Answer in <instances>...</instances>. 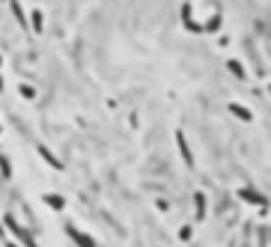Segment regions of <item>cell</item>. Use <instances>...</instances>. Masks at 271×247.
I'll return each instance as SVG.
<instances>
[{"mask_svg": "<svg viewBox=\"0 0 271 247\" xmlns=\"http://www.w3.org/2000/svg\"><path fill=\"white\" fill-rule=\"evenodd\" d=\"M39 155H42V158H45V161H48L51 167H57V170H63V164H60V161H57V158H54V155H51V152L45 149V146H39Z\"/></svg>", "mask_w": 271, "mask_h": 247, "instance_id": "obj_6", "label": "cell"}, {"mask_svg": "<svg viewBox=\"0 0 271 247\" xmlns=\"http://www.w3.org/2000/svg\"><path fill=\"white\" fill-rule=\"evenodd\" d=\"M176 146H179L182 158H185L188 164H194V158H191V149H188V143H185V134H182V131H176Z\"/></svg>", "mask_w": 271, "mask_h": 247, "instance_id": "obj_3", "label": "cell"}, {"mask_svg": "<svg viewBox=\"0 0 271 247\" xmlns=\"http://www.w3.org/2000/svg\"><path fill=\"white\" fill-rule=\"evenodd\" d=\"M230 113H233V116H239L242 122H254V113H251L245 104H230Z\"/></svg>", "mask_w": 271, "mask_h": 247, "instance_id": "obj_1", "label": "cell"}, {"mask_svg": "<svg viewBox=\"0 0 271 247\" xmlns=\"http://www.w3.org/2000/svg\"><path fill=\"white\" fill-rule=\"evenodd\" d=\"M69 236L75 239V245H78V247H95V242H92L90 236H84V233H78L75 227H69Z\"/></svg>", "mask_w": 271, "mask_h": 247, "instance_id": "obj_2", "label": "cell"}, {"mask_svg": "<svg viewBox=\"0 0 271 247\" xmlns=\"http://www.w3.org/2000/svg\"><path fill=\"white\" fill-rule=\"evenodd\" d=\"M191 236H194L191 227H182V230H179V239H182V242H191Z\"/></svg>", "mask_w": 271, "mask_h": 247, "instance_id": "obj_10", "label": "cell"}, {"mask_svg": "<svg viewBox=\"0 0 271 247\" xmlns=\"http://www.w3.org/2000/svg\"><path fill=\"white\" fill-rule=\"evenodd\" d=\"M30 24H33V30H36V33H42L45 21H42V12H39V9H33V15H30Z\"/></svg>", "mask_w": 271, "mask_h": 247, "instance_id": "obj_5", "label": "cell"}, {"mask_svg": "<svg viewBox=\"0 0 271 247\" xmlns=\"http://www.w3.org/2000/svg\"><path fill=\"white\" fill-rule=\"evenodd\" d=\"M227 66H230V72H233V75H236V78H242V81H245V66H242V63H239V60H230V63H227Z\"/></svg>", "mask_w": 271, "mask_h": 247, "instance_id": "obj_8", "label": "cell"}, {"mask_svg": "<svg viewBox=\"0 0 271 247\" xmlns=\"http://www.w3.org/2000/svg\"><path fill=\"white\" fill-rule=\"evenodd\" d=\"M239 197H242V200H248L251 206H263V203H266V197H263V194H254V191H248V188H242V191H239Z\"/></svg>", "mask_w": 271, "mask_h": 247, "instance_id": "obj_4", "label": "cell"}, {"mask_svg": "<svg viewBox=\"0 0 271 247\" xmlns=\"http://www.w3.org/2000/svg\"><path fill=\"white\" fill-rule=\"evenodd\" d=\"M45 203H48L51 209H57V212L63 209V197H57V194H48V197H45Z\"/></svg>", "mask_w": 271, "mask_h": 247, "instance_id": "obj_9", "label": "cell"}, {"mask_svg": "<svg viewBox=\"0 0 271 247\" xmlns=\"http://www.w3.org/2000/svg\"><path fill=\"white\" fill-rule=\"evenodd\" d=\"M269 92H271V86H269Z\"/></svg>", "mask_w": 271, "mask_h": 247, "instance_id": "obj_11", "label": "cell"}, {"mask_svg": "<svg viewBox=\"0 0 271 247\" xmlns=\"http://www.w3.org/2000/svg\"><path fill=\"white\" fill-rule=\"evenodd\" d=\"M194 203H197V218L203 221L206 218V197L203 194H194Z\"/></svg>", "mask_w": 271, "mask_h": 247, "instance_id": "obj_7", "label": "cell"}]
</instances>
